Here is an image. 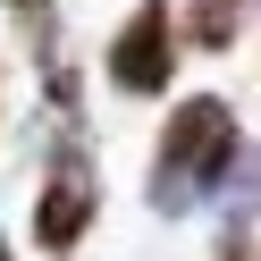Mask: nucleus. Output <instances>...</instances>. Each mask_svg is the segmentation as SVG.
Instances as JSON below:
<instances>
[{"instance_id":"obj_4","label":"nucleus","mask_w":261,"mask_h":261,"mask_svg":"<svg viewBox=\"0 0 261 261\" xmlns=\"http://www.w3.org/2000/svg\"><path fill=\"white\" fill-rule=\"evenodd\" d=\"M236 25H244V0H194V9H186V42H194V51H227Z\"/></svg>"},{"instance_id":"obj_1","label":"nucleus","mask_w":261,"mask_h":261,"mask_svg":"<svg viewBox=\"0 0 261 261\" xmlns=\"http://www.w3.org/2000/svg\"><path fill=\"white\" fill-rule=\"evenodd\" d=\"M244 160V135H236V110L219 93H186V101L160 118V143H152V211L160 219H186V211L219 202V186L236 177Z\"/></svg>"},{"instance_id":"obj_7","label":"nucleus","mask_w":261,"mask_h":261,"mask_svg":"<svg viewBox=\"0 0 261 261\" xmlns=\"http://www.w3.org/2000/svg\"><path fill=\"white\" fill-rule=\"evenodd\" d=\"M0 261H9V236H0Z\"/></svg>"},{"instance_id":"obj_6","label":"nucleus","mask_w":261,"mask_h":261,"mask_svg":"<svg viewBox=\"0 0 261 261\" xmlns=\"http://www.w3.org/2000/svg\"><path fill=\"white\" fill-rule=\"evenodd\" d=\"M219 261H261V244H227V253Z\"/></svg>"},{"instance_id":"obj_3","label":"nucleus","mask_w":261,"mask_h":261,"mask_svg":"<svg viewBox=\"0 0 261 261\" xmlns=\"http://www.w3.org/2000/svg\"><path fill=\"white\" fill-rule=\"evenodd\" d=\"M93 211H101L93 160L76 152V143H59V152H51V177H42V194H34V244H42V253H76L85 227H93Z\"/></svg>"},{"instance_id":"obj_2","label":"nucleus","mask_w":261,"mask_h":261,"mask_svg":"<svg viewBox=\"0 0 261 261\" xmlns=\"http://www.w3.org/2000/svg\"><path fill=\"white\" fill-rule=\"evenodd\" d=\"M169 76H177V9L169 0H143L118 25V42H110V85L152 101V93H169Z\"/></svg>"},{"instance_id":"obj_5","label":"nucleus","mask_w":261,"mask_h":261,"mask_svg":"<svg viewBox=\"0 0 261 261\" xmlns=\"http://www.w3.org/2000/svg\"><path fill=\"white\" fill-rule=\"evenodd\" d=\"M17 17H34V25H51V0H9Z\"/></svg>"}]
</instances>
